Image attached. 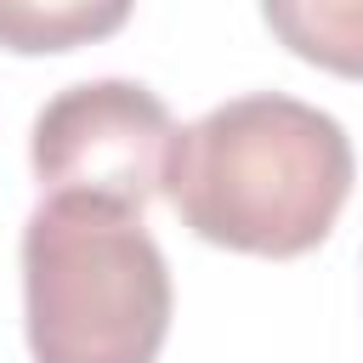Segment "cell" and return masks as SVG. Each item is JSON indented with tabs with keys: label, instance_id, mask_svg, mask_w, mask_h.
Instances as JSON below:
<instances>
[{
	"label": "cell",
	"instance_id": "obj_1",
	"mask_svg": "<svg viewBox=\"0 0 363 363\" xmlns=\"http://www.w3.org/2000/svg\"><path fill=\"white\" fill-rule=\"evenodd\" d=\"M352 176V136L335 113L284 91H250L176 136L164 193L204 244L289 261L335 233Z\"/></svg>",
	"mask_w": 363,
	"mask_h": 363
},
{
	"label": "cell",
	"instance_id": "obj_2",
	"mask_svg": "<svg viewBox=\"0 0 363 363\" xmlns=\"http://www.w3.org/2000/svg\"><path fill=\"white\" fill-rule=\"evenodd\" d=\"M170 267L142 210L45 193L23 221V323L34 363H153L170 335Z\"/></svg>",
	"mask_w": 363,
	"mask_h": 363
},
{
	"label": "cell",
	"instance_id": "obj_3",
	"mask_svg": "<svg viewBox=\"0 0 363 363\" xmlns=\"http://www.w3.org/2000/svg\"><path fill=\"white\" fill-rule=\"evenodd\" d=\"M170 108L136 79H79L57 91L28 136V164L45 193H79L125 210H147L176 159Z\"/></svg>",
	"mask_w": 363,
	"mask_h": 363
},
{
	"label": "cell",
	"instance_id": "obj_4",
	"mask_svg": "<svg viewBox=\"0 0 363 363\" xmlns=\"http://www.w3.org/2000/svg\"><path fill=\"white\" fill-rule=\"evenodd\" d=\"M136 0H0V45L17 57L79 51L130 23Z\"/></svg>",
	"mask_w": 363,
	"mask_h": 363
},
{
	"label": "cell",
	"instance_id": "obj_5",
	"mask_svg": "<svg viewBox=\"0 0 363 363\" xmlns=\"http://www.w3.org/2000/svg\"><path fill=\"white\" fill-rule=\"evenodd\" d=\"M278 45L340 79H363V0H261Z\"/></svg>",
	"mask_w": 363,
	"mask_h": 363
}]
</instances>
